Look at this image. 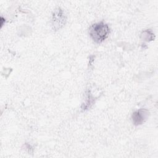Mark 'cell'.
<instances>
[{"label": "cell", "instance_id": "obj_1", "mask_svg": "<svg viewBox=\"0 0 158 158\" xmlns=\"http://www.w3.org/2000/svg\"><path fill=\"white\" fill-rule=\"evenodd\" d=\"M109 31V26L103 22L92 25L89 30L91 38L96 43H101L104 41L107 38Z\"/></svg>", "mask_w": 158, "mask_h": 158}, {"label": "cell", "instance_id": "obj_2", "mask_svg": "<svg viewBox=\"0 0 158 158\" xmlns=\"http://www.w3.org/2000/svg\"><path fill=\"white\" fill-rule=\"evenodd\" d=\"M65 16L60 8L55 10L52 19V25L54 30H58L63 27L65 22Z\"/></svg>", "mask_w": 158, "mask_h": 158}, {"label": "cell", "instance_id": "obj_3", "mask_svg": "<svg viewBox=\"0 0 158 158\" xmlns=\"http://www.w3.org/2000/svg\"><path fill=\"white\" fill-rule=\"evenodd\" d=\"M149 115V111L146 109H140L134 112L132 114V121L135 125L143 123Z\"/></svg>", "mask_w": 158, "mask_h": 158}]
</instances>
